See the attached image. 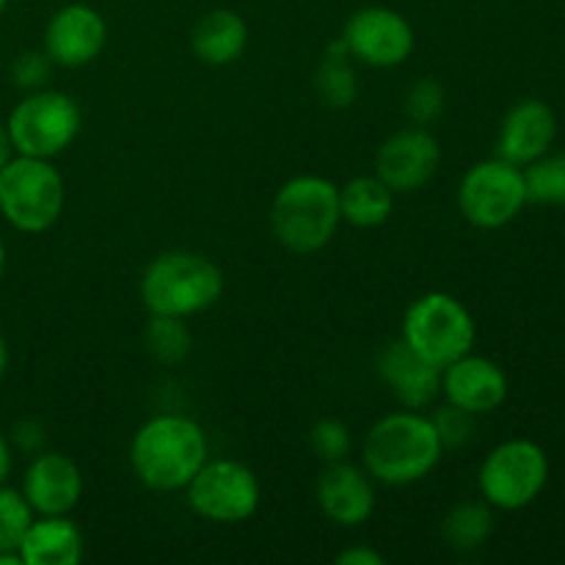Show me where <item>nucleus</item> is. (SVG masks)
Returning a JSON list of instances; mask_svg holds the SVG:
<instances>
[{"label":"nucleus","instance_id":"obj_1","mask_svg":"<svg viewBox=\"0 0 565 565\" xmlns=\"http://www.w3.org/2000/svg\"><path fill=\"white\" fill-rule=\"evenodd\" d=\"M210 456L202 425L182 414L149 417L132 434L130 467L138 483L152 491H185Z\"/></svg>","mask_w":565,"mask_h":565},{"label":"nucleus","instance_id":"obj_2","mask_svg":"<svg viewBox=\"0 0 565 565\" xmlns=\"http://www.w3.org/2000/svg\"><path fill=\"white\" fill-rule=\"evenodd\" d=\"M445 447L434 419L414 408L381 417L364 436L362 463L384 486H412L428 478L441 463Z\"/></svg>","mask_w":565,"mask_h":565},{"label":"nucleus","instance_id":"obj_3","mask_svg":"<svg viewBox=\"0 0 565 565\" xmlns=\"http://www.w3.org/2000/svg\"><path fill=\"white\" fill-rule=\"evenodd\" d=\"M141 303L149 315H171V318H193L224 296V270L199 252H163L143 268Z\"/></svg>","mask_w":565,"mask_h":565},{"label":"nucleus","instance_id":"obj_4","mask_svg":"<svg viewBox=\"0 0 565 565\" xmlns=\"http://www.w3.org/2000/svg\"><path fill=\"white\" fill-rule=\"evenodd\" d=\"M340 224V185L326 177H292L270 202V230L292 254H318L334 241Z\"/></svg>","mask_w":565,"mask_h":565},{"label":"nucleus","instance_id":"obj_5","mask_svg":"<svg viewBox=\"0 0 565 565\" xmlns=\"http://www.w3.org/2000/svg\"><path fill=\"white\" fill-rule=\"evenodd\" d=\"M66 185L61 171L44 158L14 154L0 169V215L25 235H42L64 213Z\"/></svg>","mask_w":565,"mask_h":565},{"label":"nucleus","instance_id":"obj_6","mask_svg":"<svg viewBox=\"0 0 565 565\" xmlns=\"http://www.w3.org/2000/svg\"><path fill=\"white\" fill-rule=\"evenodd\" d=\"M475 337H478L475 318L450 292H425L414 298L403 315L401 340L439 370L467 356L475 345Z\"/></svg>","mask_w":565,"mask_h":565},{"label":"nucleus","instance_id":"obj_7","mask_svg":"<svg viewBox=\"0 0 565 565\" xmlns=\"http://www.w3.org/2000/svg\"><path fill=\"white\" fill-rule=\"evenodd\" d=\"M17 154L53 160L81 136L83 114L75 97L55 88L28 92L6 119Z\"/></svg>","mask_w":565,"mask_h":565},{"label":"nucleus","instance_id":"obj_8","mask_svg":"<svg viewBox=\"0 0 565 565\" xmlns=\"http://www.w3.org/2000/svg\"><path fill=\"white\" fill-rule=\"evenodd\" d=\"M188 505L199 519L215 524H241L259 511L263 489L254 469L235 458H215L185 486Z\"/></svg>","mask_w":565,"mask_h":565},{"label":"nucleus","instance_id":"obj_9","mask_svg":"<svg viewBox=\"0 0 565 565\" xmlns=\"http://www.w3.org/2000/svg\"><path fill=\"white\" fill-rule=\"evenodd\" d=\"M527 202L524 171L502 158L469 166L458 185V210L478 230L508 226Z\"/></svg>","mask_w":565,"mask_h":565},{"label":"nucleus","instance_id":"obj_10","mask_svg":"<svg viewBox=\"0 0 565 565\" xmlns=\"http://www.w3.org/2000/svg\"><path fill=\"white\" fill-rule=\"evenodd\" d=\"M550 478L546 452L535 441L511 439L486 456L480 467V494L491 508L522 511L544 491Z\"/></svg>","mask_w":565,"mask_h":565},{"label":"nucleus","instance_id":"obj_11","mask_svg":"<svg viewBox=\"0 0 565 565\" xmlns=\"http://www.w3.org/2000/svg\"><path fill=\"white\" fill-rule=\"evenodd\" d=\"M351 58L373 70H395L414 53V28L390 6H364L342 28Z\"/></svg>","mask_w":565,"mask_h":565},{"label":"nucleus","instance_id":"obj_12","mask_svg":"<svg viewBox=\"0 0 565 565\" xmlns=\"http://www.w3.org/2000/svg\"><path fill=\"white\" fill-rule=\"evenodd\" d=\"M441 166L439 138L428 127L408 125L392 132L375 154V177L392 193H414L428 185Z\"/></svg>","mask_w":565,"mask_h":565},{"label":"nucleus","instance_id":"obj_13","mask_svg":"<svg viewBox=\"0 0 565 565\" xmlns=\"http://www.w3.org/2000/svg\"><path fill=\"white\" fill-rule=\"evenodd\" d=\"M108 44V25L94 6L70 3L50 17L44 28V53L55 66L81 70L99 58Z\"/></svg>","mask_w":565,"mask_h":565},{"label":"nucleus","instance_id":"obj_14","mask_svg":"<svg viewBox=\"0 0 565 565\" xmlns=\"http://www.w3.org/2000/svg\"><path fill=\"white\" fill-rule=\"evenodd\" d=\"M315 500L320 513L337 527H362L375 511V489L367 469L351 461L323 463V472L315 483Z\"/></svg>","mask_w":565,"mask_h":565},{"label":"nucleus","instance_id":"obj_15","mask_svg":"<svg viewBox=\"0 0 565 565\" xmlns=\"http://www.w3.org/2000/svg\"><path fill=\"white\" fill-rule=\"evenodd\" d=\"M20 491L36 516H66L83 500V472L70 456L39 452L22 475Z\"/></svg>","mask_w":565,"mask_h":565},{"label":"nucleus","instance_id":"obj_16","mask_svg":"<svg viewBox=\"0 0 565 565\" xmlns=\"http://www.w3.org/2000/svg\"><path fill=\"white\" fill-rule=\"evenodd\" d=\"M375 370L403 408L425 412L441 395V370L425 362L403 340H392L381 348Z\"/></svg>","mask_w":565,"mask_h":565},{"label":"nucleus","instance_id":"obj_17","mask_svg":"<svg viewBox=\"0 0 565 565\" xmlns=\"http://www.w3.org/2000/svg\"><path fill=\"white\" fill-rule=\"evenodd\" d=\"M441 395L452 406L480 417L497 412L505 403L508 379L500 364L469 351L467 356L441 370Z\"/></svg>","mask_w":565,"mask_h":565},{"label":"nucleus","instance_id":"obj_18","mask_svg":"<svg viewBox=\"0 0 565 565\" xmlns=\"http://www.w3.org/2000/svg\"><path fill=\"white\" fill-rule=\"evenodd\" d=\"M557 121L544 99H522L505 114L497 138V158L513 166H530L550 152Z\"/></svg>","mask_w":565,"mask_h":565},{"label":"nucleus","instance_id":"obj_19","mask_svg":"<svg viewBox=\"0 0 565 565\" xmlns=\"http://www.w3.org/2000/svg\"><path fill=\"white\" fill-rule=\"evenodd\" d=\"M248 47V25L237 11L213 9L193 25L191 50L202 64L230 66Z\"/></svg>","mask_w":565,"mask_h":565},{"label":"nucleus","instance_id":"obj_20","mask_svg":"<svg viewBox=\"0 0 565 565\" xmlns=\"http://www.w3.org/2000/svg\"><path fill=\"white\" fill-rule=\"evenodd\" d=\"M17 552L22 565H77L83 533L66 516H36Z\"/></svg>","mask_w":565,"mask_h":565},{"label":"nucleus","instance_id":"obj_21","mask_svg":"<svg viewBox=\"0 0 565 565\" xmlns=\"http://www.w3.org/2000/svg\"><path fill=\"white\" fill-rule=\"evenodd\" d=\"M395 210V193L375 174H362L340 188V215L359 230H375L386 224Z\"/></svg>","mask_w":565,"mask_h":565},{"label":"nucleus","instance_id":"obj_22","mask_svg":"<svg viewBox=\"0 0 565 565\" xmlns=\"http://www.w3.org/2000/svg\"><path fill=\"white\" fill-rule=\"evenodd\" d=\"M315 94L326 108L334 110H345L356 103L359 75L353 70L351 53H348V44L342 36L326 47L323 61L315 72Z\"/></svg>","mask_w":565,"mask_h":565},{"label":"nucleus","instance_id":"obj_23","mask_svg":"<svg viewBox=\"0 0 565 565\" xmlns=\"http://www.w3.org/2000/svg\"><path fill=\"white\" fill-rule=\"evenodd\" d=\"M491 530H494V516L489 502H458L441 522V539L452 552L469 555L489 541Z\"/></svg>","mask_w":565,"mask_h":565},{"label":"nucleus","instance_id":"obj_24","mask_svg":"<svg viewBox=\"0 0 565 565\" xmlns=\"http://www.w3.org/2000/svg\"><path fill=\"white\" fill-rule=\"evenodd\" d=\"M147 351L163 364H180L188 359L193 348V334L188 329L185 318H171V315H149L147 331H143Z\"/></svg>","mask_w":565,"mask_h":565},{"label":"nucleus","instance_id":"obj_25","mask_svg":"<svg viewBox=\"0 0 565 565\" xmlns=\"http://www.w3.org/2000/svg\"><path fill=\"white\" fill-rule=\"evenodd\" d=\"M522 171L530 202L565 204V152L541 154Z\"/></svg>","mask_w":565,"mask_h":565},{"label":"nucleus","instance_id":"obj_26","mask_svg":"<svg viewBox=\"0 0 565 565\" xmlns=\"http://www.w3.org/2000/svg\"><path fill=\"white\" fill-rule=\"evenodd\" d=\"M36 513L28 505L25 494L9 486H0V552H17ZM20 555V552H17Z\"/></svg>","mask_w":565,"mask_h":565},{"label":"nucleus","instance_id":"obj_27","mask_svg":"<svg viewBox=\"0 0 565 565\" xmlns=\"http://www.w3.org/2000/svg\"><path fill=\"white\" fill-rule=\"evenodd\" d=\"M403 114L412 125L430 127L445 114V86L436 77H419L403 94Z\"/></svg>","mask_w":565,"mask_h":565},{"label":"nucleus","instance_id":"obj_28","mask_svg":"<svg viewBox=\"0 0 565 565\" xmlns=\"http://www.w3.org/2000/svg\"><path fill=\"white\" fill-rule=\"evenodd\" d=\"M309 445H312V452L323 463L345 461L348 452H351V428L342 419L326 417L312 425V430H309Z\"/></svg>","mask_w":565,"mask_h":565},{"label":"nucleus","instance_id":"obj_29","mask_svg":"<svg viewBox=\"0 0 565 565\" xmlns=\"http://www.w3.org/2000/svg\"><path fill=\"white\" fill-rule=\"evenodd\" d=\"M434 419V428L439 434L441 447L447 450H456V447H463L469 439H472V430H475V414L463 412V408L452 406V403H445V406L436 408L430 414Z\"/></svg>","mask_w":565,"mask_h":565},{"label":"nucleus","instance_id":"obj_30","mask_svg":"<svg viewBox=\"0 0 565 565\" xmlns=\"http://www.w3.org/2000/svg\"><path fill=\"white\" fill-rule=\"evenodd\" d=\"M53 61L47 58L44 50H25L22 55H17V61L11 64V81L22 92H39V88H47L50 75H53Z\"/></svg>","mask_w":565,"mask_h":565},{"label":"nucleus","instance_id":"obj_31","mask_svg":"<svg viewBox=\"0 0 565 565\" xmlns=\"http://www.w3.org/2000/svg\"><path fill=\"white\" fill-rule=\"evenodd\" d=\"M11 439H14V445L20 447V450L39 452L44 445V430L42 425L33 423V419H22V423H17L14 430H11Z\"/></svg>","mask_w":565,"mask_h":565},{"label":"nucleus","instance_id":"obj_32","mask_svg":"<svg viewBox=\"0 0 565 565\" xmlns=\"http://www.w3.org/2000/svg\"><path fill=\"white\" fill-rule=\"evenodd\" d=\"M384 555L375 552L373 546H351L337 555V565H384Z\"/></svg>","mask_w":565,"mask_h":565},{"label":"nucleus","instance_id":"obj_33","mask_svg":"<svg viewBox=\"0 0 565 565\" xmlns=\"http://www.w3.org/2000/svg\"><path fill=\"white\" fill-rule=\"evenodd\" d=\"M14 143H11V136H9V127L0 121V169H3L6 163H9L11 158H14Z\"/></svg>","mask_w":565,"mask_h":565},{"label":"nucleus","instance_id":"obj_34","mask_svg":"<svg viewBox=\"0 0 565 565\" xmlns=\"http://www.w3.org/2000/svg\"><path fill=\"white\" fill-rule=\"evenodd\" d=\"M11 472V445L3 434H0V486L6 483Z\"/></svg>","mask_w":565,"mask_h":565},{"label":"nucleus","instance_id":"obj_35","mask_svg":"<svg viewBox=\"0 0 565 565\" xmlns=\"http://www.w3.org/2000/svg\"><path fill=\"white\" fill-rule=\"evenodd\" d=\"M6 370H9V345H6V337L0 334V381H3Z\"/></svg>","mask_w":565,"mask_h":565},{"label":"nucleus","instance_id":"obj_36","mask_svg":"<svg viewBox=\"0 0 565 565\" xmlns=\"http://www.w3.org/2000/svg\"><path fill=\"white\" fill-rule=\"evenodd\" d=\"M3 270H6V246L3 241H0V276H3Z\"/></svg>","mask_w":565,"mask_h":565},{"label":"nucleus","instance_id":"obj_37","mask_svg":"<svg viewBox=\"0 0 565 565\" xmlns=\"http://www.w3.org/2000/svg\"><path fill=\"white\" fill-rule=\"evenodd\" d=\"M6 6H9V0H0V14H3V11H6Z\"/></svg>","mask_w":565,"mask_h":565}]
</instances>
